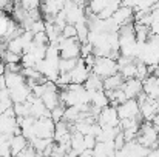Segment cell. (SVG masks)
<instances>
[{
    "mask_svg": "<svg viewBox=\"0 0 159 157\" xmlns=\"http://www.w3.org/2000/svg\"><path fill=\"white\" fill-rule=\"evenodd\" d=\"M60 34H62L63 37H76V36H77V29H76V25H73V23H66V25H65V26L62 28Z\"/></svg>",
    "mask_w": 159,
    "mask_h": 157,
    "instance_id": "e0dca14e",
    "label": "cell"
},
{
    "mask_svg": "<svg viewBox=\"0 0 159 157\" xmlns=\"http://www.w3.org/2000/svg\"><path fill=\"white\" fill-rule=\"evenodd\" d=\"M87 2H90V0H87Z\"/></svg>",
    "mask_w": 159,
    "mask_h": 157,
    "instance_id": "603a6c76",
    "label": "cell"
},
{
    "mask_svg": "<svg viewBox=\"0 0 159 157\" xmlns=\"http://www.w3.org/2000/svg\"><path fill=\"white\" fill-rule=\"evenodd\" d=\"M31 31H33V34H34V33L45 31V22H43L42 19H39V20H34V22H33V25H31Z\"/></svg>",
    "mask_w": 159,
    "mask_h": 157,
    "instance_id": "d6986e66",
    "label": "cell"
},
{
    "mask_svg": "<svg viewBox=\"0 0 159 157\" xmlns=\"http://www.w3.org/2000/svg\"><path fill=\"white\" fill-rule=\"evenodd\" d=\"M96 137L93 134H84V143H85V148H94L96 145Z\"/></svg>",
    "mask_w": 159,
    "mask_h": 157,
    "instance_id": "ffe728a7",
    "label": "cell"
},
{
    "mask_svg": "<svg viewBox=\"0 0 159 157\" xmlns=\"http://www.w3.org/2000/svg\"><path fill=\"white\" fill-rule=\"evenodd\" d=\"M102 77H99L98 74H94V72H91L90 71V74H88V77H87V80L84 82V86H85V89H90V91H96V89H104L102 88Z\"/></svg>",
    "mask_w": 159,
    "mask_h": 157,
    "instance_id": "8fae6325",
    "label": "cell"
},
{
    "mask_svg": "<svg viewBox=\"0 0 159 157\" xmlns=\"http://www.w3.org/2000/svg\"><path fill=\"white\" fill-rule=\"evenodd\" d=\"M152 123H153L156 128H159V112H156V114H155V117L152 119Z\"/></svg>",
    "mask_w": 159,
    "mask_h": 157,
    "instance_id": "44dd1931",
    "label": "cell"
},
{
    "mask_svg": "<svg viewBox=\"0 0 159 157\" xmlns=\"http://www.w3.org/2000/svg\"><path fill=\"white\" fill-rule=\"evenodd\" d=\"M119 116H117V109L114 108V106H111V105H108L105 108H102L101 109V112H99V116H98V119H96V122L101 125V126H107V125H110V126H117L119 125Z\"/></svg>",
    "mask_w": 159,
    "mask_h": 157,
    "instance_id": "277c9868",
    "label": "cell"
},
{
    "mask_svg": "<svg viewBox=\"0 0 159 157\" xmlns=\"http://www.w3.org/2000/svg\"><path fill=\"white\" fill-rule=\"evenodd\" d=\"M124 79H131V77H136V60H131L122 66H119L117 69Z\"/></svg>",
    "mask_w": 159,
    "mask_h": 157,
    "instance_id": "4fadbf2b",
    "label": "cell"
},
{
    "mask_svg": "<svg viewBox=\"0 0 159 157\" xmlns=\"http://www.w3.org/2000/svg\"><path fill=\"white\" fill-rule=\"evenodd\" d=\"M122 91L125 93L127 99H136V96L142 91V80L131 77V79H125V82L122 83Z\"/></svg>",
    "mask_w": 159,
    "mask_h": 157,
    "instance_id": "5b68a950",
    "label": "cell"
},
{
    "mask_svg": "<svg viewBox=\"0 0 159 157\" xmlns=\"http://www.w3.org/2000/svg\"><path fill=\"white\" fill-rule=\"evenodd\" d=\"M6 50L16 52V54H19V55H22V54H23V43H22L20 36H19V37H14V39H11V40H8V42H6Z\"/></svg>",
    "mask_w": 159,
    "mask_h": 157,
    "instance_id": "9a60e30c",
    "label": "cell"
},
{
    "mask_svg": "<svg viewBox=\"0 0 159 157\" xmlns=\"http://www.w3.org/2000/svg\"><path fill=\"white\" fill-rule=\"evenodd\" d=\"M54 126H56V122H54L51 117L36 119V122H34V125H33L34 134H36L37 137H53Z\"/></svg>",
    "mask_w": 159,
    "mask_h": 157,
    "instance_id": "3957f363",
    "label": "cell"
},
{
    "mask_svg": "<svg viewBox=\"0 0 159 157\" xmlns=\"http://www.w3.org/2000/svg\"><path fill=\"white\" fill-rule=\"evenodd\" d=\"M119 119H133V117H141L139 114V103L136 99H127L125 102L119 103L116 106Z\"/></svg>",
    "mask_w": 159,
    "mask_h": 157,
    "instance_id": "7a4b0ae2",
    "label": "cell"
},
{
    "mask_svg": "<svg viewBox=\"0 0 159 157\" xmlns=\"http://www.w3.org/2000/svg\"><path fill=\"white\" fill-rule=\"evenodd\" d=\"M77 6H85V3H87V0H73Z\"/></svg>",
    "mask_w": 159,
    "mask_h": 157,
    "instance_id": "7402d4cb",
    "label": "cell"
},
{
    "mask_svg": "<svg viewBox=\"0 0 159 157\" xmlns=\"http://www.w3.org/2000/svg\"><path fill=\"white\" fill-rule=\"evenodd\" d=\"M90 103L96 105V106H99V108H105V106L110 105V100H108V97H107L104 89H96V91L91 93V100H90Z\"/></svg>",
    "mask_w": 159,
    "mask_h": 157,
    "instance_id": "7c38bea8",
    "label": "cell"
},
{
    "mask_svg": "<svg viewBox=\"0 0 159 157\" xmlns=\"http://www.w3.org/2000/svg\"><path fill=\"white\" fill-rule=\"evenodd\" d=\"M5 83H6V88H14L17 85H22L25 83V76L22 72H9V71H5Z\"/></svg>",
    "mask_w": 159,
    "mask_h": 157,
    "instance_id": "30bf717a",
    "label": "cell"
},
{
    "mask_svg": "<svg viewBox=\"0 0 159 157\" xmlns=\"http://www.w3.org/2000/svg\"><path fill=\"white\" fill-rule=\"evenodd\" d=\"M107 5H108V0H90V5H88V8L91 9V12H94V14H99L104 8H105Z\"/></svg>",
    "mask_w": 159,
    "mask_h": 157,
    "instance_id": "2e32d148",
    "label": "cell"
},
{
    "mask_svg": "<svg viewBox=\"0 0 159 157\" xmlns=\"http://www.w3.org/2000/svg\"><path fill=\"white\" fill-rule=\"evenodd\" d=\"M111 19L114 20V23H116L117 26H122V25L131 23V22H133V8H130V6H124V5H122L120 8H117V9L113 12Z\"/></svg>",
    "mask_w": 159,
    "mask_h": 157,
    "instance_id": "8992f818",
    "label": "cell"
},
{
    "mask_svg": "<svg viewBox=\"0 0 159 157\" xmlns=\"http://www.w3.org/2000/svg\"><path fill=\"white\" fill-rule=\"evenodd\" d=\"M77 59L79 57H76V59H63V57H60L59 59V72H70L76 65H77Z\"/></svg>",
    "mask_w": 159,
    "mask_h": 157,
    "instance_id": "5bb4252c",
    "label": "cell"
},
{
    "mask_svg": "<svg viewBox=\"0 0 159 157\" xmlns=\"http://www.w3.org/2000/svg\"><path fill=\"white\" fill-rule=\"evenodd\" d=\"M33 40L37 43V45H48L50 40H48V36L45 31H40V33H34L33 36Z\"/></svg>",
    "mask_w": 159,
    "mask_h": 157,
    "instance_id": "ac0fdd59",
    "label": "cell"
},
{
    "mask_svg": "<svg viewBox=\"0 0 159 157\" xmlns=\"http://www.w3.org/2000/svg\"><path fill=\"white\" fill-rule=\"evenodd\" d=\"M30 142L26 140V137L20 133V134H16V136H12L11 137V140H9V148H11V154L12 156H17L26 145H28Z\"/></svg>",
    "mask_w": 159,
    "mask_h": 157,
    "instance_id": "ba28073f",
    "label": "cell"
},
{
    "mask_svg": "<svg viewBox=\"0 0 159 157\" xmlns=\"http://www.w3.org/2000/svg\"><path fill=\"white\" fill-rule=\"evenodd\" d=\"M119 66H117V62L108 55H102V57H96L94 60V65L91 66V72L98 74L99 77L105 79L108 76L117 72Z\"/></svg>",
    "mask_w": 159,
    "mask_h": 157,
    "instance_id": "6da1fadb",
    "label": "cell"
},
{
    "mask_svg": "<svg viewBox=\"0 0 159 157\" xmlns=\"http://www.w3.org/2000/svg\"><path fill=\"white\" fill-rule=\"evenodd\" d=\"M31 94V88L26 83L17 85L14 88H9V97L12 100V103H22L28 99V96Z\"/></svg>",
    "mask_w": 159,
    "mask_h": 157,
    "instance_id": "52a82bcc",
    "label": "cell"
},
{
    "mask_svg": "<svg viewBox=\"0 0 159 157\" xmlns=\"http://www.w3.org/2000/svg\"><path fill=\"white\" fill-rule=\"evenodd\" d=\"M124 82H125V79L122 77V74L120 72H114V74L108 76V77H105L102 80V88L104 89H117V88L122 86Z\"/></svg>",
    "mask_w": 159,
    "mask_h": 157,
    "instance_id": "9c48e42d",
    "label": "cell"
}]
</instances>
